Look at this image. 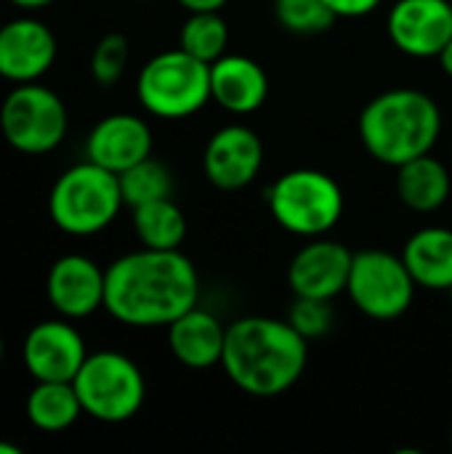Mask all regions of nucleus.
<instances>
[{
    "label": "nucleus",
    "mask_w": 452,
    "mask_h": 454,
    "mask_svg": "<svg viewBox=\"0 0 452 454\" xmlns=\"http://www.w3.org/2000/svg\"><path fill=\"white\" fill-rule=\"evenodd\" d=\"M328 8L336 13V19H362L381 8L384 0H325Z\"/></svg>",
    "instance_id": "28"
},
{
    "label": "nucleus",
    "mask_w": 452,
    "mask_h": 454,
    "mask_svg": "<svg viewBox=\"0 0 452 454\" xmlns=\"http://www.w3.org/2000/svg\"><path fill=\"white\" fill-rule=\"evenodd\" d=\"M274 16L290 35L312 37L336 24V13L325 0H274Z\"/></svg>",
    "instance_id": "25"
},
{
    "label": "nucleus",
    "mask_w": 452,
    "mask_h": 454,
    "mask_svg": "<svg viewBox=\"0 0 452 454\" xmlns=\"http://www.w3.org/2000/svg\"><path fill=\"white\" fill-rule=\"evenodd\" d=\"M450 3H452V0H450Z\"/></svg>",
    "instance_id": "37"
},
{
    "label": "nucleus",
    "mask_w": 452,
    "mask_h": 454,
    "mask_svg": "<svg viewBox=\"0 0 452 454\" xmlns=\"http://www.w3.org/2000/svg\"><path fill=\"white\" fill-rule=\"evenodd\" d=\"M88 359L85 340L69 319H48L35 325L21 346L24 370L35 380H64L72 383Z\"/></svg>",
    "instance_id": "12"
},
{
    "label": "nucleus",
    "mask_w": 452,
    "mask_h": 454,
    "mask_svg": "<svg viewBox=\"0 0 452 454\" xmlns=\"http://www.w3.org/2000/svg\"><path fill=\"white\" fill-rule=\"evenodd\" d=\"M3 354H5V346H3V338H0V362H3Z\"/></svg>",
    "instance_id": "33"
},
{
    "label": "nucleus",
    "mask_w": 452,
    "mask_h": 454,
    "mask_svg": "<svg viewBox=\"0 0 452 454\" xmlns=\"http://www.w3.org/2000/svg\"><path fill=\"white\" fill-rule=\"evenodd\" d=\"M133 231L141 247L181 250V242L186 239V218L181 207L170 197H165L133 207Z\"/></svg>",
    "instance_id": "22"
},
{
    "label": "nucleus",
    "mask_w": 452,
    "mask_h": 454,
    "mask_svg": "<svg viewBox=\"0 0 452 454\" xmlns=\"http://www.w3.org/2000/svg\"><path fill=\"white\" fill-rule=\"evenodd\" d=\"M21 450L16 447V444H11V442H0V454H19Z\"/></svg>",
    "instance_id": "32"
},
{
    "label": "nucleus",
    "mask_w": 452,
    "mask_h": 454,
    "mask_svg": "<svg viewBox=\"0 0 452 454\" xmlns=\"http://www.w3.org/2000/svg\"><path fill=\"white\" fill-rule=\"evenodd\" d=\"M392 45L410 59H437L452 37L450 0H397L386 16Z\"/></svg>",
    "instance_id": "10"
},
{
    "label": "nucleus",
    "mask_w": 452,
    "mask_h": 454,
    "mask_svg": "<svg viewBox=\"0 0 452 454\" xmlns=\"http://www.w3.org/2000/svg\"><path fill=\"white\" fill-rule=\"evenodd\" d=\"M123 205L117 173L91 160L64 170L48 194L51 221L69 237H93L104 231L120 215Z\"/></svg>",
    "instance_id": "4"
},
{
    "label": "nucleus",
    "mask_w": 452,
    "mask_h": 454,
    "mask_svg": "<svg viewBox=\"0 0 452 454\" xmlns=\"http://www.w3.org/2000/svg\"><path fill=\"white\" fill-rule=\"evenodd\" d=\"M107 269L80 253L61 255L45 279V295L56 314L64 319H85L104 309Z\"/></svg>",
    "instance_id": "15"
},
{
    "label": "nucleus",
    "mask_w": 452,
    "mask_h": 454,
    "mask_svg": "<svg viewBox=\"0 0 452 454\" xmlns=\"http://www.w3.org/2000/svg\"><path fill=\"white\" fill-rule=\"evenodd\" d=\"M8 3H13L16 8H24V11H40V8H48L56 0H8Z\"/></svg>",
    "instance_id": "31"
},
{
    "label": "nucleus",
    "mask_w": 452,
    "mask_h": 454,
    "mask_svg": "<svg viewBox=\"0 0 452 454\" xmlns=\"http://www.w3.org/2000/svg\"><path fill=\"white\" fill-rule=\"evenodd\" d=\"M402 261L418 287L450 293L452 287V229H418L402 247Z\"/></svg>",
    "instance_id": "19"
},
{
    "label": "nucleus",
    "mask_w": 452,
    "mask_h": 454,
    "mask_svg": "<svg viewBox=\"0 0 452 454\" xmlns=\"http://www.w3.org/2000/svg\"><path fill=\"white\" fill-rule=\"evenodd\" d=\"M309 340L274 317H242L226 325L221 370L248 396L274 399L288 394L304 375Z\"/></svg>",
    "instance_id": "2"
},
{
    "label": "nucleus",
    "mask_w": 452,
    "mask_h": 454,
    "mask_svg": "<svg viewBox=\"0 0 452 454\" xmlns=\"http://www.w3.org/2000/svg\"><path fill=\"white\" fill-rule=\"evenodd\" d=\"M24 412L35 428L45 434H59L77 423V418L83 415V404L72 383L37 380V386L27 396Z\"/></svg>",
    "instance_id": "21"
},
{
    "label": "nucleus",
    "mask_w": 452,
    "mask_h": 454,
    "mask_svg": "<svg viewBox=\"0 0 452 454\" xmlns=\"http://www.w3.org/2000/svg\"><path fill=\"white\" fill-rule=\"evenodd\" d=\"M117 178H120L123 202L131 210L139 207V205L165 200V197L173 194V173L155 157H147V160L136 162L133 168L123 170Z\"/></svg>",
    "instance_id": "24"
},
{
    "label": "nucleus",
    "mask_w": 452,
    "mask_h": 454,
    "mask_svg": "<svg viewBox=\"0 0 452 454\" xmlns=\"http://www.w3.org/2000/svg\"><path fill=\"white\" fill-rule=\"evenodd\" d=\"M288 322L306 338V340H317L322 335L330 333L333 327V309L330 301H320V298H298L290 306Z\"/></svg>",
    "instance_id": "27"
},
{
    "label": "nucleus",
    "mask_w": 452,
    "mask_h": 454,
    "mask_svg": "<svg viewBox=\"0 0 452 454\" xmlns=\"http://www.w3.org/2000/svg\"><path fill=\"white\" fill-rule=\"evenodd\" d=\"M266 205L285 231L314 239L336 229L346 202L344 189L333 176L317 168H296L269 186Z\"/></svg>",
    "instance_id": "5"
},
{
    "label": "nucleus",
    "mask_w": 452,
    "mask_h": 454,
    "mask_svg": "<svg viewBox=\"0 0 452 454\" xmlns=\"http://www.w3.org/2000/svg\"><path fill=\"white\" fill-rule=\"evenodd\" d=\"M354 253L336 239H309L288 266V285L298 298L333 301L346 293Z\"/></svg>",
    "instance_id": "14"
},
{
    "label": "nucleus",
    "mask_w": 452,
    "mask_h": 454,
    "mask_svg": "<svg viewBox=\"0 0 452 454\" xmlns=\"http://www.w3.org/2000/svg\"><path fill=\"white\" fill-rule=\"evenodd\" d=\"M136 96L157 120H186L210 101V64L184 48L163 51L141 67Z\"/></svg>",
    "instance_id": "6"
},
{
    "label": "nucleus",
    "mask_w": 452,
    "mask_h": 454,
    "mask_svg": "<svg viewBox=\"0 0 452 454\" xmlns=\"http://www.w3.org/2000/svg\"><path fill=\"white\" fill-rule=\"evenodd\" d=\"M72 386L83 404V415L112 426L136 418L147 399L141 367L120 351L88 354Z\"/></svg>",
    "instance_id": "7"
},
{
    "label": "nucleus",
    "mask_w": 452,
    "mask_h": 454,
    "mask_svg": "<svg viewBox=\"0 0 452 454\" xmlns=\"http://www.w3.org/2000/svg\"><path fill=\"white\" fill-rule=\"evenodd\" d=\"M437 61H440V67H442V72L448 74L452 80V37L448 40V45L442 48V53L437 56Z\"/></svg>",
    "instance_id": "30"
},
{
    "label": "nucleus",
    "mask_w": 452,
    "mask_h": 454,
    "mask_svg": "<svg viewBox=\"0 0 452 454\" xmlns=\"http://www.w3.org/2000/svg\"><path fill=\"white\" fill-rule=\"evenodd\" d=\"M141 3H147V0H141Z\"/></svg>",
    "instance_id": "36"
},
{
    "label": "nucleus",
    "mask_w": 452,
    "mask_h": 454,
    "mask_svg": "<svg viewBox=\"0 0 452 454\" xmlns=\"http://www.w3.org/2000/svg\"><path fill=\"white\" fill-rule=\"evenodd\" d=\"M186 13H200V11H221L229 0H176Z\"/></svg>",
    "instance_id": "29"
},
{
    "label": "nucleus",
    "mask_w": 452,
    "mask_h": 454,
    "mask_svg": "<svg viewBox=\"0 0 452 454\" xmlns=\"http://www.w3.org/2000/svg\"><path fill=\"white\" fill-rule=\"evenodd\" d=\"M128 59H131L128 37L120 32H109L96 43L91 53V77L99 85H115L125 74Z\"/></svg>",
    "instance_id": "26"
},
{
    "label": "nucleus",
    "mask_w": 452,
    "mask_h": 454,
    "mask_svg": "<svg viewBox=\"0 0 452 454\" xmlns=\"http://www.w3.org/2000/svg\"><path fill=\"white\" fill-rule=\"evenodd\" d=\"M85 157L120 176L136 162L152 157V130L139 114H109L99 120L88 133Z\"/></svg>",
    "instance_id": "16"
},
{
    "label": "nucleus",
    "mask_w": 452,
    "mask_h": 454,
    "mask_svg": "<svg viewBox=\"0 0 452 454\" xmlns=\"http://www.w3.org/2000/svg\"><path fill=\"white\" fill-rule=\"evenodd\" d=\"M416 279L410 277L402 255L386 250L354 253L346 295L360 314L376 322H394L413 306Z\"/></svg>",
    "instance_id": "8"
},
{
    "label": "nucleus",
    "mask_w": 452,
    "mask_h": 454,
    "mask_svg": "<svg viewBox=\"0 0 452 454\" xmlns=\"http://www.w3.org/2000/svg\"><path fill=\"white\" fill-rule=\"evenodd\" d=\"M56 53V35L35 16H19L0 27V77L13 85L37 82L53 67Z\"/></svg>",
    "instance_id": "13"
},
{
    "label": "nucleus",
    "mask_w": 452,
    "mask_h": 454,
    "mask_svg": "<svg viewBox=\"0 0 452 454\" xmlns=\"http://www.w3.org/2000/svg\"><path fill=\"white\" fill-rule=\"evenodd\" d=\"M357 130L365 152L376 162L400 168L437 146L442 109L426 90L392 88L362 106Z\"/></svg>",
    "instance_id": "3"
},
{
    "label": "nucleus",
    "mask_w": 452,
    "mask_h": 454,
    "mask_svg": "<svg viewBox=\"0 0 452 454\" xmlns=\"http://www.w3.org/2000/svg\"><path fill=\"white\" fill-rule=\"evenodd\" d=\"M226 45H229V27L218 11L189 13L178 35V48H184L186 53H192L205 64H213L226 53Z\"/></svg>",
    "instance_id": "23"
},
{
    "label": "nucleus",
    "mask_w": 452,
    "mask_h": 454,
    "mask_svg": "<svg viewBox=\"0 0 452 454\" xmlns=\"http://www.w3.org/2000/svg\"><path fill=\"white\" fill-rule=\"evenodd\" d=\"M226 327L208 309H189L168 325V348L189 370H210L221 364Z\"/></svg>",
    "instance_id": "18"
},
{
    "label": "nucleus",
    "mask_w": 452,
    "mask_h": 454,
    "mask_svg": "<svg viewBox=\"0 0 452 454\" xmlns=\"http://www.w3.org/2000/svg\"><path fill=\"white\" fill-rule=\"evenodd\" d=\"M264 168V144L248 125L218 128L202 152V173L210 186L221 192H240L250 186Z\"/></svg>",
    "instance_id": "11"
},
{
    "label": "nucleus",
    "mask_w": 452,
    "mask_h": 454,
    "mask_svg": "<svg viewBox=\"0 0 452 454\" xmlns=\"http://www.w3.org/2000/svg\"><path fill=\"white\" fill-rule=\"evenodd\" d=\"M450 450H452V434H450Z\"/></svg>",
    "instance_id": "34"
},
{
    "label": "nucleus",
    "mask_w": 452,
    "mask_h": 454,
    "mask_svg": "<svg viewBox=\"0 0 452 454\" xmlns=\"http://www.w3.org/2000/svg\"><path fill=\"white\" fill-rule=\"evenodd\" d=\"M450 298H452V287H450Z\"/></svg>",
    "instance_id": "35"
},
{
    "label": "nucleus",
    "mask_w": 452,
    "mask_h": 454,
    "mask_svg": "<svg viewBox=\"0 0 452 454\" xmlns=\"http://www.w3.org/2000/svg\"><path fill=\"white\" fill-rule=\"evenodd\" d=\"M269 96V77L258 61L242 53H224L210 64V101L232 114H253Z\"/></svg>",
    "instance_id": "17"
},
{
    "label": "nucleus",
    "mask_w": 452,
    "mask_h": 454,
    "mask_svg": "<svg viewBox=\"0 0 452 454\" xmlns=\"http://www.w3.org/2000/svg\"><path fill=\"white\" fill-rule=\"evenodd\" d=\"M69 128L67 106L51 88L40 82L16 85L0 106L3 138L21 154L53 152Z\"/></svg>",
    "instance_id": "9"
},
{
    "label": "nucleus",
    "mask_w": 452,
    "mask_h": 454,
    "mask_svg": "<svg viewBox=\"0 0 452 454\" xmlns=\"http://www.w3.org/2000/svg\"><path fill=\"white\" fill-rule=\"evenodd\" d=\"M200 301V277L181 250L120 255L107 269L104 311L125 327H168Z\"/></svg>",
    "instance_id": "1"
},
{
    "label": "nucleus",
    "mask_w": 452,
    "mask_h": 454,
    "mask_svg": "<svg viewBox=\"0 0 452 454\" xmlns=\"http://www.w3.org/2000/svg\"><path fill=\"white\" fill-rule=\"evenodd\" d=\"M452 192V176L448 165L437 157L421 154L397 168V194L405 207L413 213L440 210Z\"/></svg>",
    "instance_id": "20"
}]
</instances>
